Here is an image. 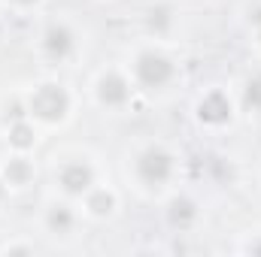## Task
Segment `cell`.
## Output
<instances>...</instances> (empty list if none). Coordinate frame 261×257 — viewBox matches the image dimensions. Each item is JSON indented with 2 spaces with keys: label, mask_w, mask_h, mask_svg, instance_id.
Instances as JSON below:
<instances>
[{
  "label": "cell",
  "mask_w": 261,
  "mask_h": 257,
  "mask_svg": "<svg viewBox=\"0 0 261 257\" xmlns=\"http://www.w3.org/2000/svg\"><path fill=\"white\" fill-rule=\"evenodd\" d=\"M113 206H116V200H113V194H107V191H97L88 200V209H91L94 215H110Z\"/></svg>",
  "instance_id": "4fadbf2b"
},
{
  "label": "cell",
  "mask_w": 261,
  "mask_h": 257,
  "mask_svg": "<svg viewBox=\"0 0 261 257\" xmlns=\"http://www.w3.org/2000/svg\"><path fill=\"white\" fill-rule=\"evenodd\" d=\"M197 115H200V121H206V124H225V121L231 118V103H228V97H225L222 91H213V94H206V97L200 100Z\"/></svg>",
  "instance_id": "277c9868"
},
{
  "label": "cell",
  "mask_w": 261,
  "mask_h": 257,
  "mask_svg": "<svg viewBox=\"0 0 261 257\" xmlns=\"http://www.w3.org/2000/svg\"><path fill=\"white\" fill-rule=\"evenodd\" d=\"M97 94H100V100H103L107 106H122V103L130 97V88H128V82H125L119 73H107V76L100 79Z\"/></svg>",
  "instance_id": "8992f818"
},
{
  "label": "cell",
  "mask_w": 261,
  "mask_h": 257,
  "mask_svg": "<svg viewBox=\"0 0 261 257\" xmlns=\"http://www.w3.org/2000/svg\"><path fill=\"white\" fill-rule=\"evenodd\" d=\"M49 227L58 230V233H67V230L73 227V212H70L67 206H55V209L49 212Z\"/></svg>",
  "instance_id": "9c48e42d"
},
{
  "label": "cell",
  "mask_w": 261,
  "mask_h": 257,
  "mask_svg": "<svg viewBox=\"0 0 261 257\" xmlns=\"http://www.w3.org/2000/svg\"><path fill=\"white\" fill-rule=\"evenodd\" d=\"M252 21H255V24H261V9H255V15H252Z\"/></svg>",
  "instance_id": "9a60e30c"
},
{
  "label": "cell",
  "mask_w": 261,
  "mask_h": 257,
  "mask_svg": "<svg viewBox=\"0 0 261 257\" xmlns=\"http://www.w3.org/2000/svg\"><path fill=\"white\" fill-rule=\"evenodd\" d=\"M197 209L192 200H186V197H176L173 203H170V221L176 224V227H189L192 221H195Z\"/></svg>",
  "instance_id": "ba28073f"
},
{
  "label": "cell",
  "mask_w": 261,
  "mask_h": 257,
  "mask_svg": "<svg viewBox=\"0 0 261 257\" xmlns=\"http://www.w3.org/2000/svg\"><path fill=\"white\" fill-rule=\"evenodd\" d=\"M170 76H173V64H170L164 55H158V52H143V55L137 58V79H140L146 88H161V85L170 82Z\"/></svg>",
  "instance_id": "3957f363"
},
{
  "label": "cell",
  "mask_w": 261,
  "mask_h": 257,
  "mask_svg": "<svg viewBox=\"0 0 261 257\" xmlns=\"http://www.w3.org/2000/svg\"><path fill=\"white\" fill-rule=\"evenodd\" d=\"M149 15H152V18H149V21H152V27H155V24H158V27H167V21H170V15H167V9H164V6H161V9H152Z\"/></svg>",
  "instance_id": "5bb4252c"
},
{
  "label": "cell",
  "mask_w": 261,
  "mask_h": 257,
  "mask_svg": "<svg viewBox=\"0 0 261 257\" xmlns=\"http://www.w3.org/2000/svg\"><path fill=\"white\" fill-rule=\"evenodd\" d=\"M43 46H46V52L52 55V58H67L70 52H73V34L61 27V24H52L49 30H46V40H43Z\"/></svg>",
  "instance_id": "52a82bcc"
},
{
  "label": "cell",
  "mask_w": 261,
  "mask_h": 257,
  "mask_svg": "<svg viewBox=\"0 0 261 257\" xmlns=\"http://www.w3.org/2000/svg\"><path fill=\"white\" fill-rule=\"evenodd\" d=\"M9 142H12L15 148H28V145H34V130L28 127L24 121H18L15 127L9 130Z\"/></svg>",
  "instance_id": "8fae6325"
},
{
  "label": "cell",
  "mask_w": 261,
  "mask_h": 257,
  "mask_svg": "<svg viewBox=\"0 0 261 257\" xmlns=\"http://www.w3.org/2000/svg\"><path fill=\"white\" fill-rule=\"evenodd\" d=\"M70 109V97L61 85H40L31 97V112L43 121H61Z\"/></svg>",
  "instance_id": "6da1fadb"
},
{
  "label": "cell",
  "mask_w": 261,
  "mask_h": 257,
  "mask_svg": "<svg viewBox=\"0 0 261 257\" xmlns=\"http://www.w3.org/2000/svg\"><path fill=\"white\" fill-rule=\"evenodd\" d=\"M0 194H3V188H0Z\"/></svg>",
  "instance_id": "e0dca14e"
},
{
  "label": "cell",
  "mask_w": 261,
  "mask_h": 257,
  "mask_svg": "<svg viewBox=\"0 0 261 257\" xmlns=\"http://www.w3.org/2000/svg\"><path fill=\"white\" fill-rule=\"evenodd\" d=\"M243 103H246L249 109H261V73H258V76H252V79L246 82Z\"/></svg>",
  "instance_id": "7c38bea8"
},
{
  "label": "cell",
  "mask_w": 261,
  "mask_h": 257,
  "mask_svg": "<svg viewBox=\"0 0 261 257\" xmlns=\"http://www.w3.org/2000/svg\"><path fill=\"white\" fill-rule=\"evenodd\" d=\"M6 179H9V185H24L28 179H31V167H28V160H9V167H6Z\"/></svg>",
  "instance_id": "30bf717a"
},
{
  "label": "cell",
  "mask_w": 261,
  "mask_h": 257,
  "mask_svg": "<svg viewBox=\"0 0 261 257\" xmlns=\"http://www.w3.org/2000/svg\"><path fill=\"white\" fill-rule=\"evenodd\" d=\"M173 173V157L164 148H146L137 160V176L146 185H164Z\"/></svg>",
  "instance_id": "7a4b0ae2"
},
{
  "label": "cell",
  "mask_w": 261,
  "mask_h": 257,
  "mask_svg": "<svg viewBox=\"0 0 261 257\" xmlns=\"http://www.w3.org/2000/svg\"><path fill=\"white\" fill-rule=\"evenodd\" d=\"M15 3H21V6H28V3H37V0H15Z\"/></svg>",
  "instance_id": "2e32d148"
},
{
  "label": "cell",
  "mask_w": 261,
  "mask_h": 257,
  "mask_svg": "<svg viewBox=\"0 0 261 257\" xmlns=\"http://www.w3.org/2000/svg\"><path fill=\"white\" fill-rule=\"evenodd\" d=\"M91 182H94V173H91V167L82 164V160H73V164H67L64 170H61V188H64L67 194L88 191Z\"/></svg>",
  "instance_id": "5b68a950"
}]
</instances>
